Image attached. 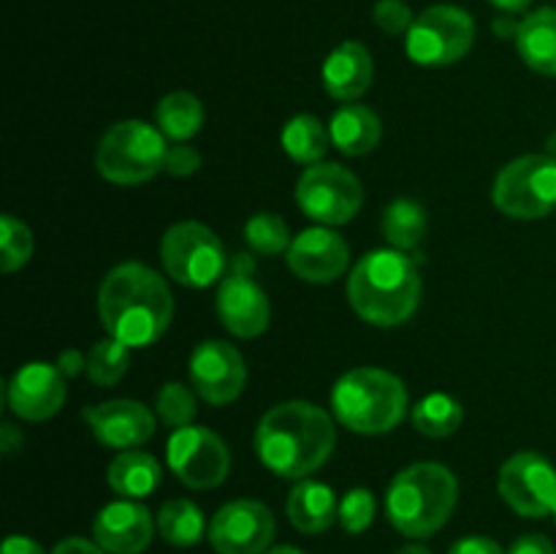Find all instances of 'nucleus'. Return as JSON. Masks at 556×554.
Returning <instances> with one entry per match:
<instances>
[{"label": "nucleus", "mask_w": 556, "mask_h": 554, "mask_svg": "<svg viewBox=\"0 0 556 554\" xmlns=\"http://www.w3.org/2000/svg\"><path fill=\"white\" fill-rule=\"evenodd\" d=\"M337 429L329 413L307 400L280 402L261 416L253 449L261 465L280 478L304 481L329 462Z\"/></svg>", "instance_id": "obj_1"}, {"label": "nucleus", "mask_w": 556, "mask_h": 554, "mask_svg": "<svg viewBox=\"0 0 556 554\" xmlns=\"http://www.w3.org/2000/svg\"><path fill=\"white\" fill-rule=\"evenodd\" d=\"M98 318L109 337L128 348L157 342L174 320V297L166 277L139 261L114 266L98 288Z\"/></svg>", "instance_id": "obj_2"}, {"label": "nucleus", "mask_w": 556, "mask_h": 554, "mask_svg": "<svg viewBox=\"0 0 556 554\" xmlns=\"http://www.w3.org/2000/svg\"><path fill=\"white\" fill-rule=\"evenodd\" d=\"M348 302L369 326L391 329L407 324L421 302L418 264L402 250H372L348 275Z\"/></svg>", "instance_id": "obj_3"}, {"label": "nucleus", "mask_w": 556, "mask_h": 554, "mask_svg": "<svg viewBox=\"0 0 556 554\" xmlns=\"http://www.w3.org/2000/svg\"><path fill=\"white\" fill-rule=\"evenodd\" d=\"M459 503V481L440 462H416L394 476L386 492V516L407 538L434 536Z\"/></svg>", "instance_id": "obj_4"}, {"label": "nucleus", "mask_w": 556, "mask_h": 554, "mask_svg": "<svg viewBox=\"0 0 556 554\" xmlns=\"http://www.w3.org/2000/svg\"><path fill=\"white\" fill-rule=\"evenodd\" d=\"M337 421L356 435H386L407 416V389L400 375L380 367H353L331 389Z\"/></svg>", "instance_id": "obj_5"}, {"label": "nucleus", "mask_w": 556, "mask_h": 554, "mask_svg": "<svg viewBox=\"0 0 556 554\" xmlns=\"http://www.w3.org/2000/svg\"><path fill=\"white\" fill-rule=\"evenodd\" d=\"M166 136L144 119H119L96 147V168L106 182L141 185L166 163Z\"/></svg>", "instance_id": "obj_6"}, {"label": "nucleus", "mask_w": 556, "mask_h": 554, "mask_svg": "<svg viewBox=\"0 0 556 554\" xmlns=\"http://www.w3.org/2000/svg\"><path fill=\"white\" fill-rule=\"evenodd\" d=\"M166 275L185 288H210L226 277L228 255L220 237L199 221H179L161 239Z\"/></svg>", "instance_id": "obj_7"}, {"label": "nucleus", "mask_w": 556, "mask_h": 554, "mask_svg": "<svg viewBox=\"0 0 556 554\" xmlns=\"http://www.w3.org/2000/svg\"><path fill=\"white\" fill-rule=\"evenodd\" d=\"M476 43V22L470 11L451 3H438L416 14L405 33L407 58L424 68H445L470 54Z\"/></svg>", "instance_id": "obj_8"}, {"label": "nucleus", "mask_w": 556, "mask_h": 554, "mask_svg": "<svg viewBox=\"0 0 556 554\" xmlns=\"http://www.w3.org/2000/svg\"><path fill=\"white\" fill-rule=\"evenodd\" d=\"M492 201L514 221H538L556 210V161L543 155H521L500 168L492 185Z\"/></svg>", "instance_id": "obj_9"}, {"label": "nucleus", "mask_w": 556, "mask_h": 554, "mask_svg": "<svg viewBox=\"0 0 556 554\" xmlns=\"http://www.w3.org/2000/svg\"><path fill=\"white\" fill-rule=\"evenodd\" d=\"M296 204L320 226H342L353 221L364 204V185L351 168L340 163H315L296 182Z\"/></svg>", "instance_id": "obj_10"}, {"label": "nucleus", "mask_w": 556, "mask_h": 554, "mask_svg": "<svg viewBox=\"0 0 556 554\" xmlns=\"http://www.w3.org/2000/svg\"><path fill=\"white\" fill-rule=\"evenodd\" d=\"M166 462L174 476L188 489H215L231 473V451L210 427L172 429L166 443Z\"/></svg>", "instance_id": "obj_11"}, {"label": "nucleus", "mask_w": 556, "mask_h": 554, "mask_svg": "<svg viewBox=\"0 0 556 554\" xmlns=\"http://www.w3.org/2000/svg\"><path fill=\"white\" fill-rule=\"evenodd\" d=\"M500 498L514 514L543 519L556 511V467L538 451H519L497 476Z\"/></svg>", "instance_id": "obj_12"}, {"label": "nucleus", "mask_w": 556, "mask_h": 554, "mask_svg": "<svg viewBox=\"0 0 556 554\" xmlns=\"http://www.w3.org/2000/svg\"><path fill=\"white\" fill-rule=\"evenodd\" d=\"M275 532L277 521L269 505L253 498H239L217 508L206 538L217 554H266Z\"/></svg>", "instance_id": "obj_13"}, {"label": "nucleus", "mask_w": 556, "mask_h": 554, "mask_svg": "<svg viewBox=\"0 0 556 554\" xmlns=\"http://www.w3.org/2000/svg\"><path fill=\"white\" fill-rule=\"evenodd\" d=\"M190 386L210 405H231L248 383V367L237 345L226 340H204L188 362Z\"/></svg>", "instance_id": "obj_14"}, {"label": "nucleus", "mask_w": 556, "mask_h": 554, "mask_svg": "<svg viewBox=\"0 0 556 554\" xmlns=\"http://www.w3.org/2000/svg\"><path fill=\"white\" fill-rule=\"evenodd\" d=\"M5 396H9V407L14 411V416L25 418V421H47L63 407L68 386H65V375L60 373L58 364L27 362L11 375Z\"/></svg>", "instance_id": "obj_15"}, {"label": "nucleus", "mask_w": 556, "mask_h": 554, "mask_svg": "<svg viewBox=\"0 0 556 554\" xmlns=\"http://www.w3.org/2000/svg\"><path fill=\"white\" fill-rule=\"evenodd\" d=\"M293 275L304 282H334L351 264V248L345 237L329 226L304 228L293 237L286 253Z\"/></svg>", "instance_id": "obj_16"}, {"label": "nucleus", "mask_w": 556, "mask_h": 554, "mask_svg": "<svg viewBox=\"0 0 556 554\" xmlns=\"http://www.w3.org/2000/svg\"><path fill=\"white\" fill-rule=\"evenodd\" d=\"M96 440L106 449L130 451L155 435V416L139 400H106L81 411Z\"/></svg>", "instance_id": "obj_17"}, {"label": "nucleus", "mask_w": 556, "mask_h": 554, "mask_svg": "<svg viewBox=\"0 0 556 554\" xmlns=\"http://www.w3.org/2000/svg\"><path fill=\"white\" fill-rule=\"evenodd\" d=\"M215 310L220 324L242 340L261 337L271 320L269 297L264 288L250 275H237V272H226L217 286Z\"/></svg>", "instance_id": "obj_18"}, {"label": "nucleus", "mask_w": 556, "mask_h": 554, "mask_svg": "<svg viewBox=\"0 0 556 554\" xmlns=\"http://www.w3.org/2000/svg\"><path fill=\"white\" fill-rule=\"evenodd\" d=\"M157 525L139 500H114L92 519V541L106 554H141L152 543Z\"/></svg>", "instance_id": "obj_19"}, {"label": "nucleus", "mask_w": 556, "mask_h": 554, "mask_svg": "<svg viewBox=\"0 0 556 554\" xmlns=\"http://www.w3.org/2000/svg\"><path fill=\"white\" fill-rule=\"evenodd\" d=\"M320 79H324V90L329 92L334 101L356 103L364 92L372 87L375 79V60L369 49L362 41L337 43L324 60L320 68Z\"/></svg>", "instance_id": "obj_20"}, {"label": "nucleus", "mask_w": 556, "mask_h": 554, "mask_svg": "<svg viewBox=\"0 0 556 554\" xmlns=\"http://www.w3.org/2000/svg\"><path fill=\"white\" fill-rule=\"evenodd\" d=\"M286 514L288 521L299 532H304V536H318V532H326L334 525L337 514H340V503L334 498V489L320 481L304 478L288 494Z\"/></svg>", "instance_id": "obj_21"}, {"label": "nucleus", "mask_w": 556, "mask_h": 554, "mask_svg": "<svg viewBox=\"0 0 556 554\" xmlns=\"http://www.w3.org/2000/svg\"><path fill=\"white\" fill-rule=\"evenodd\" d=\"M331 147L348 158H362L380 144L383 125L380 117L364 103H345L329 119Z\"/></svg>", "instance_id": "obj_22"}, {"label": "nucleus", "mask_w": 556, "mask_h": 554, "mask_svg": "<svg viewBox=\"0 0 556 554\" xmlns=\"http://www.w3.org/2000/svg\"><path fill=\"white\" fill-rule=\"evenodd\" d=\"M514 41L527 68L543 76H556V9L546 5L527 14Z\"/></svg>", "instance_id": "obj_23"}, {"label": "nucleus", "mask_w": 556, "mask_h": 554, "mask_svg": "<svg viewBox=\"0 0 556 554\" xmlns=\"http://www.w3.org/2000/svg\"><path fill=\"white\" fill-rule=\"evenodd\" d=\"M161 462L139 449L119 451L106 467V483L123 500L150 498L161 483Z\"/></svg>", "instance_id": "obj_24"}, {"label": "nucleus", "mask_w": 556, "mask_h": 554, "mask_svg": "<svg viewBox=\"0 0 556 554\" xmlns=\"http://www.w3.org/2000/svg\"><path fill=\"white\" fill-rule=\"evenodd\" d=\"M427 210L413 199H394L380 217V231H383L389 248L402 250V253L418 250V244L427 237Z\"/></svg>", "instance_id": "obj_25"}, {"label": "nucleus", "mask_w": 556, "mask_h": 554, "mask_svg": "<svg viewBox=\"0 0 556 554\" xmlns=\"http://www.w3.org/2000/svg\"><path fill=\"white\" fill-rule=\"evenodd\" d=\"M280 141L291 161L302 163V166H315L329 152L331 134L329 125H324V119H318L315 114H296L286 123Z\"/></svg>", "instance_id": "obj_26"}, {"label": "nucleus", "mask_w": 556, "mask_h": 554, "mask_svg": "<svg viewBox=\"0 0 556 554\" xmlns=\"http://www.w3.org/2000/svg\"><path fill=\"white\" fill-rule=\"evenodd\" d=\"M155 525L163 541L179 549L195 546V543L206 536V530H210L201 508L188 498L166 500V503L161 505V511H157Z\"/></svg>", "instance_id": "obj_27"}, {"label": "nucleus", "mask_w": 556, "mask_h": 554, "mask_svg": "<svg viewBox=\"0 0 556 554\" xmlns=\"http://www.w3.org/2000/svg\"><path fill=\"white\" fill-rule=\"evenodd\" d=\"M155 125L166 139L172 141H188L204 125V106L193 92H168L157 101L155 109Z\"/></svg>", "instance_id": "obj_28"}, {"label": "nucleus", "mask_w": 556, "mask_h": 554, "mask_svg": "<svg viewBox=\"0 0 556 554\" xmlns=\"http://www.w3.org/2000/svg\"><path fill=\"white\" fill-rule=\"evenodd\" d=\"M462 402L443 391L427 394L413 405V427L427 438H451L462 427Z\"/></svg>", "instance_id": "obj_29"}, {"label": "nucleus", "mask_w": 556, "mask_h": 554, "mask_svg": "<svg viewBox=\"0 0 556 554\" xmlns=\"http://www.w3.org/2000/svg\"><path fill=\"white\" fill-rule=\"evenodd\" d=\"M130 351L134 348L114 340V337H103V340L92 342V348L87 351V378L101 386V389L117 386L130 367Z\"/></svg>", "instance_id": "obj_30"}, {"label": "nucleus", "mask_w": 556, "mask_h": 554, "mask_svg": "<svg viewBox=\"0 0 556 554\" xmlns=\"http://www.w3.org/2000/svg\"><path fill=\"white\" fill-rule=\"evenodd\" d=\"M244 239H248L250 250L255 255H280L288 253L291 248V231H288V223L282 221L275 212H255L248 223H244Z\"/></svg>", "instance_id": "obj_31"}, {"label": "nucleus", "mask_w": 556, "mask_h": 554, "mask_svg": "<svg viewBox=\"0 0 556 554\" xmlns=\"http://www.w3.org/2000/svg\"><path fill=\"white\" fill-rule=\"evenodd\" d=\"M195 391L193 386H185V383H163L161 391L155 396V416L166 424L168 429H182L190 427L199 413L195 407Z\"/></svg>", "instance_id": "obj_32"}, {"label": "nucleus", "mask_w": 556, "mask_h": 554, "mask_svg": "<svg viewBox=\"0 0 556 554\" xmlns=\"http://www.w3.org/2000/svg\"><path fill=\"white\" fill-rule=\"evenodd\" d=\"M33 255V234L27 223L20 217L5 212L0 217V272L11 275V272L22 269Z\"/></svg>", "instance_id": "obj_33"}, {"label": "nucleus", "mask_w": 556, "mask_h": 554, "mask_svg": "<svg viewBox=\"0 0 556 554\" xmlns=\"http://www.w3.org/2000/svg\"><path fill=\"white\" fill-rule=\"evenodd\" d=\"M337 521H340L342 530L351 532V536H362V532L369 530L375 521V494L364 487L351 489V492L340 500Z\"/></svg>", "instance_id": "obj_34"}, {"label": "nucleus", "mask_w": 556, "mask_h": 554, "mask_svg": "<svg viewBox=\"0 0 556 554\" xmlns=\"http://www.w3.org/2000/svg\"><path fill=\"white\" fill-rule=\"evenodd\" d=\"M372 20L389 36H405L416 14H413V9L405 0H378L372 9Z\"/></svg>", "instance_id": "obj_35"}, {"label": "nucleus", "mask_w": 556, "mask_h": 554, "mask_svg": "<svg viewBox=\"0 0 556 554\" xmlns=\"http://www.w3.org/2000/svg\"><path fill=\"white\" fill-rule=\"evenodd\" d=\"M201 168V155L195 147H190L188 141H177L174 147H168L166 163H163V172L172 174V177H190Z\"/></svg>", "instance_id": "obj_36"}, {"label": "nucleus", "mask_w": 556, "mask_h": 554, "mask_svg": "<svg viewBox=\"0 0 556 554\" xmlns=\"http://www.w3.org/2000/svg\"><path fill=\"white\" fill-rule=\"evenodd\" d=\"M448 554H508L494 538L489 536H465L448 549Z\"/></svg>", "instance_id": "obj_37"}, {"label": "nucleus", "mask_w": 556, "mask_h": 554, "mask_svg": "<svg viewBox=\"0 0 556 554\" xmlns=\"http://www.w3.org/2000/svg\"><path fill=\"white\" fill-rule=\"evenodd\" d=\"M508 554H556V549L546 536H541V532H527V536L516 538V541L510 543Z\"/></svg>", "instance_id": "obj_38"}, {"label": "nucleus", "mask_w": 556, "mask_h": 554, "mask_svg": "<svg viewBox=\"0 0 556 554\" xmlns=\"http://www.w3.org/2000/svg\"><path fill=\"white\" fill-rule=\"evenodd\" d=\"M58 369L65 375V380L68 378H76V375L87 373V356L81 351H76V348H68V351H63L58 356Z\"/></svg>", "instance_id": "obj_39"}, {"label": "nucleus", "mask_w": 556, "mask_h": 554, "mask_svg": "<svg viewBox=\"0 0 556 554\" xmlns=\"http://www.w3.org/2000/svg\"><path fill=\"white\" fill-rule=\"evenodd\" d=\"M49 554H106V552H103V549L98 546L96 541H87V538L71 536V538H63V541H60L58 546H54Z\"/></svg>", "instance_id": "obj_40"}, {"label": "nucleus", "mask_w": 556, "mask_h": 554, "mask_svg": "<svg viewBox=\"0 0 556 554\" xmlns=\"http://www.w3.org/2000/svg\"><path fill=\"white\" fill-rule=\"evenodd\" d=\"M0 554H47V552H43L41 543L33 541V538L9 536L3 541V549H0Z\"/></svg>", "instance_id": "obj_41"}, {"label": "nucleus", "mask_w": 556, "mask_h": 554, "mask_svg": "<svg viewBox=\"0 0 556 554\" xmlns=\"http://www.w3.org/2000/svg\"><path fill=\"white\" fill-rule=\"evenodd\" d=\"M20 449H22V432L14 427V424L5 421L3 427H0V451H3L5 456H14Z\"/></svg>", "instance_id": "obj_42"}, {"label": "nucleus", "mask_w": 556, "mask_h": 554, "mask_svg": "<svg viewBox=\"0 0 556 554\" xmlns=\"http://www.w3.org/2000/svg\"><path fill=\"white\" fill-rule=\"evenodd\" d=\"M226 272H237V275H250V277H253V272H255L253 253L231 255V259H228V269Z\"/></svg>", "instance_id": "obj_43"}, {"label": "nucleus", "mask_w": 556, "mask_h": 554, "mask_svg": "<svg viewBox=\"0 0 556 554\" xmlns=\"http://www.w3.org/2000/svg\"><path fill=\"white\" fill-rule=\"evenodd\" d=\"M519 20H514V14H505V16H497V20L492 22V30L497 33L500 38H516V33H519Z\"/></svg>", "instance_id": "obj_44"}, {"label": "nucleus", "mask_w": 556, "mask_h": 554, "mask_svg": "<svg viewBox=\"0 0 556 554\" xmlns=\"http://www.w3.org/2000/svg\"><path fill=\"white\" fill-rule=\"evenodd\" d=\"M489 3L503 11V14H521V11L530 9L532 0H489Z\"/></svg>", "instance_id": "obj_45"}, {"label": "nucleus", "mask_w": 556, "mask_h": 554, "mask_svg": "<svg viewBox=\"0 0 556 554\" xmlns=\"http://www.w3.org/2000/svg\"><path fill=\"white\" fill-rule=\"evenodd\" d=\"M394 554H432V552H429V549L424 546V543H407V546L396 549Z\"/></svg>", "instance_id": "obj_46"}, {"label": "nucleus", "mask_w": 556, "mask_h": 554, "mask_svg": "<svg viewBox=\"0 0 556 554\" xmlns=\"http://www.w3.org/2000/svg\"><path fill=\"white\" fill-rule=\"evenodd\" d=\"M266 554H304V552H302V549L288 546V543H286V546H271L269 552H266Z\"/></svg>", "instance_id": "obj_47"}, {"label": "nucleus", "mask_w": 556, "mask_h": 554, "mask_svg": "<svg viewBox=\"0 0 556 554\" xmlns=\"http://www.w3.org/2000/svg\"><path fill=\"white\" fill-rule=\"evenodd\" d=\"M546 155L554 158V161H556V130L546 139Z\"/></svg>", "instance_id": "obj_48"}, {"label": "nucleus", "mask_w": 556, "mask_h": 554, "mask_svg": "<svg viewBox=\"0 0 556 554\" xmlns=\"http://www.w3.org/2000/svg\"><path fill=\"white\" fill-rule=\"evenodd\" d=\"M552 516H554V521H556V511H554V514H552Z\"/></svg>", "instance_id": "obj_49"}]
</instances>
